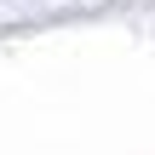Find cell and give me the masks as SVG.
I'll use <instances>...</instances> for the list:
<instances>
[]
</instances>
